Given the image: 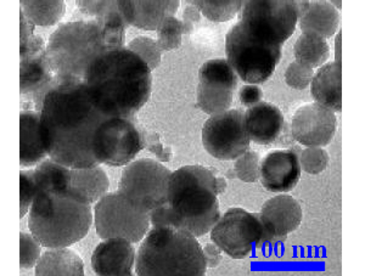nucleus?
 Returning <instances> with one entry per match:
<instances>
[{"label":"nucleus","instance_id":"f257e3e1","mask_svg":"<svg viewBox=\"0 0 365 276\" xmlns=\"http://www.w3.org/2000/svg\"><path fill=\"white\" fill-rule=\"evenodd\" d=\"M110 117L91 103L84 83H65L46 95L41 111V134L48 156L68 168L100 165L93 138Z\"/></svg>","mask_w":365,"mask_h":276},{"label":"nucleus","instance_id":"f03ea898","mask_svg":"<svg viewBox=\"0 0 365 276\" xmlns=\"http://www.w3.org/2000/svg\"><path fill=\"white\" fill-rule=\"evenodd\" d=\"M91 103L108 117L133 118L149 100L151 70L127 46L104 51L84 77Z\"/></svg>","mask_w":365,"mask_h":276},{"label":"nucleus","instance_id":"7ed1b4c3","mask_svg":"<svg viewBox=\"0 0 365 276\" xmlns=\"http://www.w3.org/2000/svg\"><path fill=\"white\" fill-rule=\"evenodd\" d=\"M125 29L103 25L98 19L76 20L58 27L46 46V60L63 84L84 83L88 67L99 55L122 48Z\"/></svg>","mask_w":365,"mask_h":276},{"label":"nucleus","instance_id":"20e7f679","mask_svg":"<svg viewBox=\"0 0 365 276\" xmlns=\"http://www.w3.org/2000/svg\"><path fill=\"white\" fill-rule=\"evenodd\" d=\"M217 178L202 165H185L170 174L168 215L170 227L199 237L206 235L220 220Z\"/></svg>","mask_w":365,"mask_h":276},{"label":"nucleus","instance_id":"39448f33","mask_svg":"<svg viewBox=\"0 0 365 276\" xmlns=\"http://www.w3.org/2000/svg\"><path fill=\"white\" fill-rule=\"evenodd\" d=\"M138 275H205L207 265L195 236L175 227L154 228L138 251Z\"/></svg>","mask_w":365,"mask_h":276},{"label":"nucleus","instance_id":"423d86ee","mask_svg":"<svg viewBox=\"0 0 365 276\" xmlns=\"http://www.w3.org/2000/svg\"><path fill=\"white\" fill-rule=\"evenodd\" d=\"M93 223L91 205L53 191H41L29 208V228L48 248H63L86 237Z\"/></svg>","mask_w":365,"mask_h":276},{"label":"nucleus","instance_id":"0eeeda50","mask_svg":"<svg viewBox=\"0 0 365 276\" xmlns=\"http://www.w3.org/2000/svg\"><path fill=\"white\" fill-rule=\"evenodd\" d=\"M297 13V1L251 0L244 3L237 27L259 44L282 48L295 32Z\"/></svg>","mask_w":365,"mask_h":276},{"label":"nucleus","instance_id":"6e6552de","mask_svg":"<svg viewBox=\"0 0 365 276\" xmlns=\"http://www.w3.org/2000/svg\"><path fill=\"white\" fill-rule=\"evenodd\" d=\"M170 174V169L151 158L138 160L123 169L117 193L138 210L150 213L166 205Z\"/></svg>","mask_w":365,"mask_h":276},{"label":"nucleus","instance_id":"1a4fd4ad","mask_svg":"<svg viewBox=\"0 0 365 276\" xmlns=\"http://www.w3.org/2000/svg\"><path fill=\"white\" fill-rule=\"evenodd\" d=\"M225 54L229 65L242 82L257 86L272 77L282 60V48L259 44L234 25L225 37Z\"/></svg>","mask_w":365,"mask_h":276},{"label":"nucleus","instance_id":"9d476101","mask_svg":"<svg viewBox=\"0 0 365 276\" xmlns=\"http://www.w3.org/2000/svg\"><path fill=\"white\" fill-rule=\"evenodd\" d=\"M211 239L234 260H244L268 242L259 213L230 208L212 228Z\"/></svg>","mask_w":365,"mask_h":276},{"label":"nucleus","instance_id":"9b49d317","mask_svg":"<svg viewBox=\"0 0 365 276\" xmlns=\"http://www.w3.org/2000/svg\"><path fill=\"white\" fill-rule=\"evenodd\" d=\"M96 234L103 240L125 239L137 243L149 231L150 215L141 212L120 193L106 194L94 207Z\"/></svg>","mask_w":365,"mask_h":276},{"label":"nucleus","instance_id":"f8f14e48","mask_svg":"<svg viewBox=\"0 0 365 276\" xmlns=\"http://www.w3.org/2000/svg\"><path fill=\"white\" fill-rule=\"evenodd\" d=\"M145 138L133 118L110 117L100 124L93 138V153L100 165L122 167L133 161Z\"/></svg>","mask_w":365,"mask_h":276},{"label":"nucleus","instance_id":"ddd939ff","mask_svg":"<svg viewBox=\"0 0 365 276\" xmlns=\"http://www.w3.org/2000/svg\"><path fill=\"white\" fill-rule=\"evenodd\" d=\"M202 144L211 156L220 161H232L249 150L245 113L240 110L212 115L202 128Z\"/></svg>","mask_w":365,"mask_h":276},{"label":"nucleus","instance_id":"4468645a","mask_svg":"<svg viewBox=\"0 0 365 276\" xmlns=\"http://www.w3.org/2000/svg\"><path fill=\"white\" fill-rule=\"evenodd\" d=\"M197 106L207 115L228 111L237 87V74L225 58L205 62L199 70Z\"/></svg>","mask_w":365,"mask_h":276},{"label":"nucleus","instance_id":"2eb2a0df","mask_svg":"<svg viewBox=\"0 0 365 276\" xmlns=\"http://www.w3.org/2000/svg\"><path fill=\"white\" fill-rule=\"evenodd\" d=\"M335 112L319 103L304 105L295 112L291 122V136L304 146H327L336 133Z\"/></svg>","mask_w":365,"mask_h":276},{"label":"nucleus","instance_id":"dca6fc26","mask_svg":"<svg viewBox=\"0 0 365 276\" xmlns=\"http://www.w3.org/2000/svg\"><path fill=\"white\" fill-rule=\"evenodd\" d=\"M299 148L275 150L264 156L259 163L262 185L270 193H289L301 178Z\"/></svg>","mask_w":365,"mask_h":276},{"label":"nucleus","instance_id":"f3484780","mask_svg":"<svg viewBox=\"0 0 365 276\" xmlns=\"http://www.w3.org/2000/svg\"><path fill=\"white\" fill-rule=\"evenodd\" d=\"M262 223L266 229L268 242H278L295 231L302 222V208L295 198L278 195L262 206Z\"/></svg>","mask_w":365,"mask_h":276},{"label":"nucleus","instance_id":"a211bd4d","mask_svg":"<svg viewBox=\"0 0 365 276\" xmlns=\"http://www.w3.org/2000/svg\"><path fill=\"white\" fill-rule=\"evenodd\" d=\"M135 251L125 239H106L96 246L91 256V268L98 275H132Z\"/></svg>","mask_w":365,"mask_h":276},{"label":"nucleus","instance_id":"6ab92c4d","mask_svg":"<svg viewBox=\"0 0 365 276\" xmlns=\"http://www.w3.org/2000/svg\"><path fill=\"white\" fill-rule=\"evenodd\" d=\"M245 124L250 140L258 145H269L282 136L285 120L278 106L261 101L246 111Z\"/></svg>","mask_w":365,"mask_h":276},{"label":"nucleus","instance_id":"aec40b11","mask_svg":"<svg viewBox=\"0 0 365 276\" xmlns=\"http://www.w3.org/2000/svg\"><path fill=\"white\" fill-rule=\"evenodd\" d=\"M179 8L175 1H118V10L128 25L155 31L166 17L175 16Z\"/></svg>","mask_w":365,"mask_h":276},{"label":"nucleus","instance_id":"412c9836","mask_svg":"<svg viewBox=\"0 0 365 276\" xmlns=\"http://www.w3.org/2000/svg\"><path fill=\"white\" fill-rule=\"evenodd\" d=\"M297 10L303 34L327 39L335 34L340 25V13L329 1H297Z\"/></svg>","mask_w":365,"mask_h":276},{"label":"nucleus","instance_id":"4be33fe9","mask_svg":"<svg viewBox=\"0 0 365 276\" xmlns=\"http://www.w3.org/2000/svg\"><path fill=\"white\" fill-rule=\"evenodd\" d=\"M110 182L103 168H71L66 194L78 203L93 205L108 193Z\"/></svg>","mask_w":365,"mask_h":276},{"label":"nucleus","instance_id":"5701e85b","mask_svg":"<svg viewBox=\"0 0 365 276\" xmlns=\"http://www.w3.org/2000/svg\"><path fill=\"white\" fill-rule=\"evenodd\" d=\"M313 99L334 112L342 110V67L339 62H329L320 67L311 82Z\"/></svg>","mask_w":365,"mask_h":276},{"label":"nucleus","instance_id":"b1692460","mask_svg":"<svg viewBox=\"0 0 365 276\" xmlns=\"http://www.w3.org/2000/svg\"><path fill=\"white\" fill-rule=\"evenodd\" d=\"M41 134V112L22 110L20 115V163L32 167L46 158Z\"/></svg>","mask_w":365,"mask_h":276},{"label":"nucleus","instance_id":"393cba45","mask_svg":"<svg viewBox=\"0 0 365 276\" xmlns=\"http://www.w3.org/2000/svg\"><path fill=\"white\" fill-rule=\"evenodd\" d=\"M36 275H84L83 260L70 248H51L38 260Z\"/></svg>","mask_w":365,"mask_h":276},{"label":"nucleus","instance_id":"a878e982","mask_svg":"<svg viewBox=\"0 0 365 276\" xmlns=\"http://www.w3.org/2000/svg\"><path fill=\"white\" fill-rule=\"evenodd\" d=\"M294 54L296 61L313 70L328 61L330 46L327 39L319 36L302 34L296 41Z\"/></svg>","mask_w":365,"mask_h":276},{"label":"nucleus","instance_id":"bb28decb","mask_svg":"<svg viewBox=\"0 0 365 276\" xmlns=\"http://www.w3.org/2000/svg\"><path fill=\"white\" fill-rule=\"evenodd\" d=\"M70 169L66 165L48 158L34 169V183L37 188V194L41 191H53L66 194Z\"/></svg>","mask_w":365,"mask_h":276},{"label":"nucleus","instance_id":"cd10ccee","mask_svg":"<svg viewBox=\"0 0 365 276\" xmlns=\"http://www.w3.org/2000/svg\"><path fill=\"white\" fill-rule=\"evenodd\" d=\"M21 11L36 26L49 27L60 22L66 11L65 3L61 0L53 1H37V0H21Z\"/></svg>","mask_w":365,"mask_h":276},{"label":"nucleus","instance_id":"c85d7f7f","mask_svg":"<svg viewBox=\"0 0 365 276\" xmlns=\"http://www.w3.org/2000/svg\"><path fill=\"white\" fill-rule=\"evenodd\" d=\"M199 9L206 19L212 22H227L232 20L240 11L245 1L240 0H228V1H216V0H194L189 1Z\"/></svg>","mask_w":365,"mask_h":276},{"label":"nucleus","instance_id":"c756f323","mask_svg":"<svg viewBox=\"0 0 365 276\" xmlns=\"http://www.w3.org/2000/svg\"><path fill=\"white\" fill-rule=\"evenodd\" d=\"M158 46L161 51L178 49L182 46V24L177 17L168 16L158 26Z\"/></svg>","mask_w":365,"mask_h":276},{"label":"nucleus","instance_id":"7c9ffc66","mask_svg":"<svg viewBox=\"0 0 365 276\" xmlns=\"http://www.w3.org/2000/svg\"><path fill=\"white\" fill-rule=\"evenodd\" d=\"M127 49L133 51L145 62L150 70H155L161 62V49L158 48V41L149 37H138L129 41Z\"/></svg>","mask_w":365,"mask_h":276},{"label":"nucleus","instance_id":"2f4dec72","mask_svg":"<svg viewBox=\"0 0 365 276\" xmlns=\"http://www.w3.org/2000/svg\"><path fill=\"white\" fill-rule=\"evenodd\" d=\"M299 165L308 174H319L329 165V155L324 148L308 146L303 148L299 155Z\"/></svg>","mask_w":365,"mask_h":276},{"label":"nucleus","instance_id":"473e14b6","mask_svg":"<svg viewBox=\"0 0 365 276\" xmlns=\"http://www.w3.org/2000/svg\"><path fill=\"white\" fill-rule=\"evenodd\" d=\"M235 175L245 183H256L259 179V156L255 151H246L237 157L234 165Z\"/></svg>","mask_w":365,"mask_h":276},{"label":"nucleus","instance_id":"72a5a7b5","mask_svg":"<svg viewBox=\"0 0 365 276\" xmlns=\"http://www.w3.org/2000/svg\"><path fill=\"white\" fill-rule=\"evenodd\" d=\"M42 243L39 242L34 234H20V267L22 270H29L36 267L41 258Z\"/></svg>","mask_w":365,"mask_h":276},{"label":"nucleus","instance_id":"f704fd0d","mask_svg":"<svg viewBox=\"0 0 365 276\" xmlns=\"http://www.w3.org/2000/svg\"><path fill=\"white\" fill-rule=\"evenodd\" d=\"M314 71L299 62H291L285 72V82L289 87L296 91H303L311 84Z\"/></svg>","mask_w":365,"mask_h":276},{"label":"nucleus","instance_id":"c9c22d12","mask_svg":"<svg viewBox=\"0 0 365 276\" xmlns=\"http://www.w3.org/2000/svg\"><path fill=\"white\" fill-rule=\"evenodd\" d=\"M37 196V188L34 183V170H21L20 173V218L27 215L34 198Z\"/></svg>","mask_w":365,"mask_h":276},{"label":"nucleus","instance_id":"e433bc0d","mask_svg":"<svg viewBox=\"0 0 365 276\" xmlns=\"http://www.w3.org/2000/svg\"><path fill=\"white\" fill-rule=\"evenodd\" d=\"M262 98H263V91L256 84L244 86L241 88L240 93H239L240 103L247 106V108H251L253 105L261 103Z\"/></svg>","mask_w":365,"mask_h":276},{"label":"nucleus","instance_id":"4c0bfd02","mask_svg":"<svg viewBox=\"0 0 365 276\" xmlns=\"http://www.w3.org/2000/svg\"><path fill=\"white\" fill-rule=\"evenodd\" d=\"M200 20H201V13H200L199 9L191 3L187 5V8L182 13V34H190L194 31V24L200 22Z\"/></svg>","mask_w":365,"mask_h":276},{"label":"nucleus","instance_id":"58836bf2","mask_svg":"<svg viewBox=\"0 0 365 276\" xmlns=\"http://www.w3.org/2000/svg\"><path fill=\"white\" fill-rule=\"evenodd\" d=\"M150 223L153 224L154 228L170 227V215H168V206L158 207L155 210H151L149 213Z\"/></svg>","mask_w":365,"mask_h":276},{"label":"nucleus","instance_id":"ea45409f","mask_svg":"<svg viewBox=\"0 0 365 276\" xmlns=\"http://www.w3.org/2000/svg\"><path fill=\"white\" fill-rule=\"evenodd\" d=\"M205 260H206V265L210 268H217L222 262V250H220L216 243H207L204 248Z\"/></svg>","mask_w":365,"mask_h":276},{"label":"nucleus","instance_id":"a19ab883","mask_svg":"<svg viewBox=\"0 0 365 276\" xmlns=\"http://www.w3.org/2000/svg\"><path fill=\"white\" fill-rule=\"evenodd\" d=\"M34 27H36V25L34 22L26 16L24 11H21V14H20V41H26L29 37H32Z\"/></svg>","mask_w":365,"mask_h":276},{"label":"nucleus","instance_id":"79ce46f5","mask_svg":"<svg viewBox=\"0 0 365 276\" xmlns=\"http://www.w3.org/2000/svg\"><path fill=\"white\" fill-rule=\"evenodd\" d=\"M225 188H227V182L225 178H217V191L218 195L225 193Z\"/></svg>","mask_w":365,"mask_h":276},{"label":"nucleus","instance_id":"37998d69","mask_svg":"<svg viewBox=\"0 0 365 276\" xmlns=\"http://www.w3.org/2000/svg\"><path fill=\"white\" fill-rule=\"evenodd\" d=\"M341 63V34L336 37V61Z\"/></svg>","mask_w":365,"mask_h":276},{"label":"nucleus","instance_id":"c03bdc74","mask_svg":"<svg viewBox=\"0 0 365 276\" xmlns=\"http://www.w3.org/2000/svg\"><path fill=\"white\" fill-rule=\"evenodd\" d=\"M341 3L342 1H330V4L335 8V6H337V8L341 9Z\"/></svg>","mask_w":365,"mask_h":276}]
</instances>
